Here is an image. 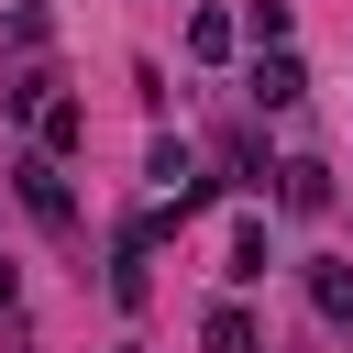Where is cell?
<instances>
[{"mask_svg": "<svg viewBox=\"0 0 353 353\" xmlns=\"http://www.w3.org/2000/svg\"><path fill=\"white\" fill-rule=\"evenodd\" d=\"M11 188H22V210H33L55 243L77 232V188H66V165H55V154H22V165H11Z\"/></svg>", "mask_w": 353, "mask_h": 353, "instance_id": "obj_1", "label": "cell"}, {"mask_svg": "<svg viewBox=\"0 0 353 353\" xmlns=\"http://www.w3.org/2000/svg\"><path fill=\"white\" fill-rule=\"evenodd\" d=\"M265 265H276V254H265V221H232V265H221V276H232V287H254Z\"/></svg>", "mask_w": 353, "mask_h": 353, "instance_id": "obj_10", "label": "cell"}, {"mask_svg": "<svg viewBox=\"0 0 353 353\" xmlns=\"http://www.w3.org/2000/svg\"><path fill=\"white\" fill-rule=\"evenodd\" d=\"M11 309H22V265L0 254V320H11Z\"/></svg>", "mask_w": 353, "mask_h": 353, "instance_id": "obj_13", "label": "cell"}, {"mask_svg": "<svg viewBox=\"0 0 353 353\" xmlns=\"http://www.w3.org/2000/svg\"><path fill=\"white\" fill-rule=\"evenodd\" d=\"M254 99H265V110H298V99H309V66H298V55L276 44V55L254 66Z\"/></svg>", "mask_w": 353, "mask_h": 353, "instance_id": "obj_4", "label": "cell"}, {"mask_svg": "<svg viewBox=\"0 0 353 353\" xmlns=\"http://www.w3.org/2000/svg\"><path fill=\"white\" fill-rule=\"evenodd\" d=\"M33 132H44V154L66 165V154L88 143V110H77V99H44V110H33Z\"/></svg>", "mask_w": 353, "mask_h": 353, "instance_id": "obj_7", "label": "cell"}, {"mask_svg": "<svg viewBox=\"0 0 353 353\" xmlns=\"http://www.w3.org/2000/svg\"><path fill=\"white\" fill-rule=\"evenodd\" d=\"M199 342H210V353H265V331H254V309H243V298H221V309L199 320Z\"/></svg>", "mask_w": 353, "mask_h": 353, "instance_id": "obj_5", "label": "cell"}, {"mask_svg": "<svg viewBox=\"0 0 353 353\" xmlns=\"http://www.w3.org/2000/svg\"><path fill=\"white\" fill-rule=\"evenodd\" d=\"M309 309L331 331H353V265H309Z\"/></svg>", "mask_w": 353, "mask_h": 353, "instance_id": "obj_8", "label": "cell"}, {"mask_svg": "<svg viewBox=\"0 0 353 353\" xmlns=\"http://www.w3.org/2000/svg\"><path fill=\"white\" fill-rule=\"evenodd\" d=\"M154 176H165V199H176V188H188V176H199V154H188V143H176V132H165V143H154Z\"/></svg>", "mask_w": 353, "mask_h": 353, "instance_id": "obj_12", "label": "cell"}, {"mask_svg": "<svg viewBox=\"0 0 353 353\" xmlns=\"http://www.w3.org/2000/svg\"><path fill=\"white\" fill-rule=\"evenodd\" d=\"M143 265H154V243H143V221H132V232L110 243V298H121V309H143V287H154Z\"/></svg>", "mask_w": 353, "mask_h": 353, "instance_id": "obj_3", "label": "cell"}, {"mask_svg": "<svg viewBox=\"0 0 353 353\" xmlns=\"http://www.w3.org/2000/svg\"><path fill=\"white\" fill-rule=\"evenodd\" d=\"M44 99H55V66H44V55H22V66L0 77V110H44Z\"/></svg>", "mask_w": 353, "mask_h": 353, "instance_id": "obj_9", "label": "cell"}, {"mask_svg": "<svg viewBox=\"0 0 353 353\" xmlns=\"http://www.w3.org/2000/svg\"><path fill=\"white\" fill-rule=\"evenodd\" d=\"M232 44H243V22H232L221 0H210V11H188V55H199V66H221Z\"/></svg>", "mask_w": 353, "mask_h": 353, "instance_id": "obj_6", "label": "cell"}, {"mask_svg": "<svg viewBox=\"0 0 353 353\" xmlns=\"http://www.w3.org/2000/svg\"><path fill=\"white\" fill-rule=\"evenodd\" d=\"M276 199H287L298 221H309V210H331V165H320V154H287V165H276Z\"/></svg>", "mask_w": 353, "mask_h": 353, "instance_id": "obj_2", "label": "cell"}, {"mask_svg": "<svg viewBox=\"0 0 353 353\" xmlns=\"http://www.w3.org/2000/svg\"><path fill=\"white\" fill-rule=\"evenodd\" d=\"M232 22H243V33H254V44H265V55H276V44H287V0H243V11H232Z\"/></svg>", "mask_w": 353, "mask_h": 353, "instance_id": "obj_11", "label": "cell"}]
</instances>
